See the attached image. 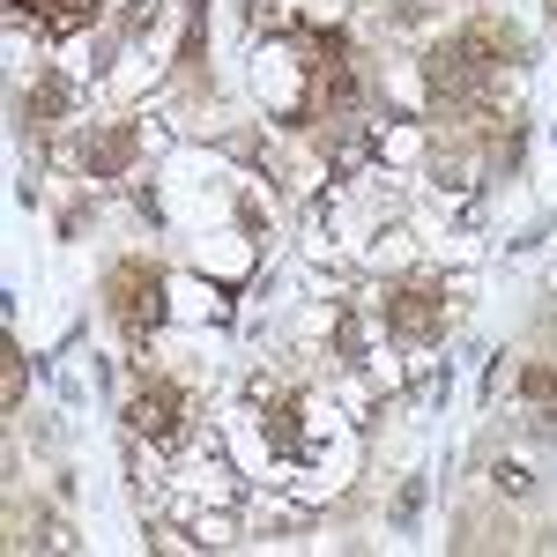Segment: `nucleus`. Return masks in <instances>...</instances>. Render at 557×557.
<instances>
[{"instance_id": "nucleus-4", "label": "nucleus", "mask_w": 557, "mask_h": 557, "mask_svg": "<svg viewBox=\"0 0 557 557\" xmlns=\"http://www.w3.org/2000/svg\"><path fill=\"white\" fill-rule=\"evenodd\" d=\"M127 157H134V127H112V134H97V149H89V164H97V172H120Z\"/></svg>"}, {"instance_id": "nucleus-8", "label": "nucleus", "mask_w": 557, "mask_h": 557, "mask_svg": "<svg viewBox=\"0 0 557 557\" xmlns=\"http://www.w3.org/2000/svg\"><path fill=\"white\" fill-rule=\"evenodd\" d=\"M89 8H97V0H52V15H60V23H83Z\"/></svg>"}, {"instance_id": "nucleus-1", "label": "nucleus", "mask_w": 557, "mask_h": 557, "mask_svg": "<svg viewBox=\"0 0 557 557\" xmlns=\"http://www.w3.org/2000/svg\"><path fill=\"white\" fill-rule=\"evenodd\" d=\"M104 298H112V320L127 335H149L164 320V275H157V260H120L112 283H104Z\"/></svg>"}, {"instance_id": "nucleus-6", "label": "nucleus", "mask_w": 557, "mask_h": 557, "mask_svg": "<svg viewBox=\"0 0 557 557\" xmlns=\"http://www.w3.org/2000/svg\"><path fill=\"white\" fill-rule=\"evenodd\" d=\"M60 104H67V89H60V83H45L38 97H30V104H23V120H30V127H45V120H52V112H60Z\"/></svg>"}, {"instance_id": "nucleus-2", "label": "nucleus", "mask_w": 557, "mask_h": 557, "mask_svg": "<svg viewBox=\"0 0 557 557\" xmlns=\"http://www.w3.org/2000/svg\"><path fill=\"white\" fill-rule=\"evenodd\" d=\"M386 320H394V335L431 343V335L446 327V298H438L431 283H409V290H394V298H386Z\"/></svg>"}, {"instance_id": "nucleus-3", "label": "nucleus", "mask_w": 557, "mask_h": 557, "mask_svg": "<svg viewBox=\"0 0 557 557\" xmlns=\"http://www.w3.org/2000/svg\"><path fill=\"white\" fill-rule=\"evenodd\" d=\"M127 424L141 431V438H178V424H186V394H178L172 380H149L141 394H134Z\"/></svg>"}, {"instance_id": "nucleus-5", "label": "nucleus", "mask_w": 557, "mask_h": 557, "mask_svg": "<svg viewBox=\"0 0 557 557\" xmlns=\"http://www.w3.org/2000/svg\"><path fill=\"white\" fill-rule=\"evenodd\" d=\"M0 401H8V409L23 401V349L15 343H0Z\"/></svg>"}, {"instance_id": "nucleus-7", "label": "nucleus", "mask_w": 557, "mask_h": 557, "mask_svg": "<svg viewBox=\"0 0 557 557\" xmlns=\"http://www.w3.org/2000/svg\"><path fill=\"white\" fill-rule=\"evenodd\" d=\"M520 394H528V401H557V372L550 364H528V372H520Z\"/></svg>"}]
</instances>
